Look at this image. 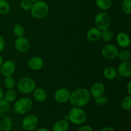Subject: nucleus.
Masks as SVG:
<instances>
[{
  "instance_id": "nucleus-1",
  "label": "nucleus",
  "mask_w": 131,
  "mask_h": 131,
  "mask_svg": "<svg viewBox=\"0 0 131 131\" xmlns=\"http://www.w3.org/2000/svg\"><path fill=\"white\" fill-rule=\"evenodd\" d=\"M90 91L86 88H79L70 93V102L74 107H83L90 101Z\"/></svg>"
},
{
  "instance_id": "nucleus-2",
  "label": "nucleus",
  "mask_w": 131,
  "mask_h": 131,
  "mask_svg": "<svg viewBox=\"0 0 131 131\" xmlns=\"http://www.w3.org/2000/svg\"><path fill=\"white\" fill-rule=\"evenodd\" d=\"M30 10L31 14L33 17L37 19H40L45 17L47 15L49 8L46 1L38 0L33 3Z\"/></svg>"
},
{
  "instance_id": "nucleus-3",
  "label": "nucleus",
  "mask_w": 131,
  "mask_h": 131,
  "mask_svg": "<svg viewBox=\"0 0 131 131\" xmlns=\"http://www.w3.org/2000/svg\"><path fill=\"white\" fill-rule=\"evenodd\" d=\"M69 120L75 125H81L86 122L87 115L81 107H73L68 114Z\"/></svg>"
},
{
  "instance_id": "nucleus-4",
  "label": "nucleus",
  "mask_w": 131,
  "mask_h": 131,
  "mask_svg": "<svg viewBox=\"0 0 131 131\" xmlns=\"http://www.w3.org/2000/svg\"><path fill=\"white\" fill-rule=\"evenodd\" d=\"M33 102L27 97H24L17 100L14 106V111L19 115H24L29 112L32 108Z\"/></svg>"
},
{
  "instance_id": "nucleus-5",
  "label": "nucleus",
  "mask_w": 131,
  "mask_h": 131,
  "mask_svg": "<svg viewBox=\"0 0 131 131\" xmlns=\"http://www.w3.org/2000/svg\"><path fill=\"white\" fill-rule=\"evenodd\" d=\"M36 88V84L34 81L28 77H24L19 81L17 83V89L24 94L32 93Z\"/></svg>"
},
{
  "instance_id": "nucleus-6",
  "label": "nucleus",
  "mask_w": 131,
  "mask_h": 131,
  "mask_svg": "<svg viewBox=\"0 0 131 131\" xmlns=\"http://www.w3.org/2000/svg\"><path fill=\"white\" fill-rule=\"evenodd\" d=\"M111 19L110 15L106 12H99L95 17V24L96 28L101 31L109 28L111 25Z\"/></svg>"
},
{
  "instance_id": "nucleus-7",
  "label": "nucleus",
  "mask_w": 131,
  "mask_h": 131,
  "mask_svg": "<svg viewBox=\"0 0 131 131\" xmlns=\"http://www.w3.org/2000/svg\"><path fill=\"white\" fill-rule=\"evenodd\" d=\"M38 125V119L35 115H29L26 116L22 122L23 127L28 131L35 130Z\"/></svg>"
},
{
  "instance_id": "nucleus-8",
  "label": "nucleus",
  "mask_w": 131,
  "mask_h": 131,
  "mask_svg": "<svg viewBox=\"0 0 131 131\" xmlns=\"http://www.w3.org/2000/svg\"><path fill=\"white\" fill-rule=\"evenodd\" d=\"M118 49L115 45L109 43L103 47L102 49V54L104 58L107 60H114L117 57Z\"/></svg>"
},
{
  "instance_id": "nucleus-9",
  "label": "nucleus",
  "mask_w": 131,
  "mask_h": 131,
  "mask_svg": "<svg viewBox=\"0 0 131 131\" xmlns=\"http://www.w3.org/2000/svg\"><path fill=\"white\" fill-rule=\"evenodd\" d=\"M15 47L18 51L26 52L30 48V42L29 40L24 37H17L15 41Z\"/></svg>"
},
{
  "instance_id": "nucleus-10",
  "label": "nucleus",
  "mask_w": 131,
  "mask_h": 131,
  "mask_svg": "<svg viewBox=\"0 0 131 131\" xmlns=\"http://www.w3.org/2000/svg\"><path fill=\"white\" fill-rule=\"evenodd\" d=\"M117 73L122 78H130L131 76V62L130 61H122L118 65Z\"/></svg>"
},
{
  "instance_id": "nucleus-11",
  "label": "nucleus",
  "mask_w": 131,
  "mask_h": 131,
  "mask_svg": "<svg viewBox=\"0 0 131 131\" xmlns=\"http://www.w3.org/2000/svg\"><path fill=\"white\" fill-rule=\"evenodd\" d=\"M70 91L65 88H59L54 93V99L59 103H65L70 99Z\"/></svg>"
},
{
  "instance_id": "nucleus-12",
  "label": "nucleus",
  "mask_w": 131,
  "mask_h": 131,
  "mask_svg": "<svg viewBox=\"0 0 131 131\" xmlns=\"http://www.w3.org/2000/svg\"><path fill=\"white\" fill-rule=\"evenodd\" d=\"M1 73L5 77L11 76L15 70V63L12 60H6L1 66Z\"/></svg>"
},
{
  "instance_id": "nucleus-13",
  "label": "nucleus",
  "mask_w": 131,
  "mask_h": 131,
  "mask_svg": "<svg viewBox=\"0 0 131 131\" xmlns=\"http://www.w3.org/2000/svg\"><path fill=\"white\" fill-rule=\"evenodd\" d=\"M105 92V86L102 83L100 82H97L94 83L90 89V95L94 99L97 98L100 96L103 95Z\"/></svg>"
},
{
  "instance_id": "nucleus-14",
  "label": "nucleus",
  "mask_w": 131,
  "mask_h": 131,
  "mask_svg": "<svg viewBox=\"0 0 131 131\" xmlns=\"http://www.w3.org/2000/svg\"><path fill=\"white\" fill-rule=\"evenodd\" d=\"M12 122L10 117L4 113H0V131H10Z\"/></svg>"
},
{
  "instance_id": "nucleus-15",
  "label": "nucleus",
  "mask_w": 131,
  "mask_h": 131,
  "mask_svg": "<svg viewBox=\"0 0 131 131\" xmlns=\"http://www.w3.org/2000/svg\"><path fill=\"white\" fill-rule=\"evenodd\" d=\"M28 67L33 70H38L42 69L43 65V61L41 58L33 56L31 58L28 62Z\"/></svg>"
},
{
  "instance_id": "nucleus-16",
  "label": "nucleus",
  "mask_w": 131,
  "mask_h": 131,
  "mask_svg": "<svg viewBox=\"0 0 131 131\" xmlns=\"http://www.w3.org/2000/svg\"><path fill=\"white\" fill-rule=\"evenodd\" d=\"M116 42L118 44L123 48L129 47L131 43L129 35L124 32H120L117 35Z\"/></svg>"
},
{
  "instance_id": "nucleus-17",
  "label": "nucleus",
  "mask_w": 131,
  "mask_h": 131,
  "mask_svg": "<svg viewBox=\"0 0 131 131\" xmlns=\"http://www.w3.org/2000/svg\"><path fill=\"white\" fill-rule=\"evenodd\" d=\"M86 36L88 40L90 42H97L101 38V31L96 27H93L88 31Z\"/></svg>"
},
{
  "instance_id": "nucleus-18",
  "label": "nucleus",
  "mask_w": 131,
  "mask_h": 131,
  "mask_svg": "<svg viewBox=\"0 0 131 131\" xmlns=\"http://www.w3.org/2000/svg\"><path fill=\"white\" fill-rule=\"evenodd\" d=\"M69 129V124L65 119L58 120L52 127V131H68Z\"/></svg>"
},
{
  "instance_id": "nucleus-19",
  "label": "nucleus",
  "mask_w": 131,
  "mask_h": 131,
  "mask_svg": "<svg viewBox=\"0 0 131 131\" xmlns=\"http://www.w3.org/2000/svg\"><path fill=\"white\" fill-rule=\"evenodd\" d=\"M103 75L108 80H113L118 76L117 70L113 67H108L104 70Z\"/></svg>"
},
{
  "instance_id": "nucleus-20",
  "label": "nucleus",
  "mask_w": 131,
  "mask_h": 131,
  "mask_svg": "<svg viewBox=\"0 0 131 131\" xmlns=\"http://www.w3.org/2000/svg\"><path fill=\"white\" fill-rule=\"evenodd\" d=\"M33 97L35 99L39 102H43L47 99V93L42 88H37L33 91Z\"/></svg>"
},
{
  "instance_id": "nucleus-21",
  "label": "nucleus",
  "mask_w": 131,
  "mask_h": 131,
  "mask_svg": "<svg viewBox=\"0 0 131 131\" xmlns=\"http://www.w3.org/2000/svg\"><path fill=\"white\" fill-rule=\"evenodd\" d=\"M97 7L102 10H107L112 6V0H95Z\"/></svg>"
},
{
  "instance_id": "nucleus-22",
  "label": "nucleus",
  "mask_w": 131,
  "mask_h": 131,
  "mask_svg": "<svg viewBox=\"0 0 131 131\" xmlns=\"http://www.w3.org/2000/svg\"><path fill=\"white\" fill-rule=\"evenodd\" d=\"M10 10V6L6 0H0V14L7 15Z\"/></svg>"
},
{
  "instance_id": "nucleus-23",
  "label": "nucleus",
  "mask_w": 131,
  "mask_h": 131,
  "mask_svg": "<svg viewBox=\"0 0 131 131\" xmlns=\"http://www.w3.org/2000/svg\"><path fill=\"white\" fill-rule=\"evenodd\" d=\"M4 99L8 102H12L17 99V93L13 89L8 90L4 94Z\"/></svg>"
},
{
  "instance_id": "nucleus-24",
  "label": "nucleus",
  "mask_w": 131,
  "mask_h": 131,
  "mask_svg": "<svg viewBox=\"0 0 131 131\" xmlns=\"http://www.w3.org/2000/svg\"><path fill=\"white\" fill-rule=\"evenodd\" d=\"M113 37V33L109 28L104 29L101 32V38L106 42H109V41L111 40Z\"/></svg>"
},
{
  "instance_id": "nucleus-25",
  "label": "nucleus",
  "mask_w": 131,
  "mask_h": 131,
  "mask_svg": "<svg viewBox=\"0 0 131 131\" xmlns=\"http://www.w3.org/2000/svg\"><path fill=\"white\" fill-rule=\"evenodd\" d=\"M117 57L118 58L119 60H121L122 61H129L130 58V53L127 50L123 49L119 51L118 52Z\"/></svg>"
},
{
  "instance_id": "nucleus-26",
  "label": "nucleus",
  "mask_w": 131,
  "mask_h": 131,
  "mask_svg": "<svg viewBox=\"0 0 131 131\" xmlns=\"http://www.w3.org/2000/svg\"><path fill=\"white\" fill-rule=\"evenodd\" d=\"M10 109V102L6 101L5 99H0V113H7Z\"/></svg>"
},
{
  "instance_id": "nucleus-27",
  "label": "nucleus",
  "mask_w": 131,
  "mask_h": 131,
  "mask_svg": "<svg viewBox=\"0 0 131 131\" xmlns=\"http://www.w3.org/2000/svg\"><path fill=\"white\" fill-rule=\"evenodd\" d=\"M121 106L125 111H130L131 110V97L130 95L124 97L121 102Z\"/></svg>"
},
{
  "instance_id": "nucleus-28",
  "label": "nucleus",
  "mask_w": 131,
  "mask_h": 131,
  "mask_svg": "<svg viewBox=\"0 0 131 131\" xmlns=\"http://www.w3.org/2000/svg\"><path fill=\"white\" fill-rule=\"evenodd\" d=\"M4 84L8 90L13 89L15 87V81L12 75L5 77V79L4 80Z\"/></svg>"
},
{
  "instance_id": "nucleus-29",
  "label": "nucleus",
  "mask_w": 131,
  "mask_h": 131,
  "mask_svg": "<svg viewBox=\"0 0 131 131\" xmlns=\"http://www.w3.org/2000/svg\"><path fill=\"white\" fill-rule=\"evenodd\" d=\"M122 9L125 14H130L131 13V0H123Z\"/></svg>"
},
{
  "instance_id": "nucleus-30",
  "label": "nucleus",
  "mask_w": 131,
  "mask_h": 131,
  "mask_svg": "<svg viewBox=\"0 0 131 131\" xmlns=\"http://www.w3.org/2000/svg\"><path fill=\"white\" fill-rule=\"evenodd\" d=\"M13 32L17 37H23L24 33V28L21 24H15L13 28Z\"/></svg>"
},
{
  "instance_id": "nucleus-31",
  "label": "nucleus",
  "mask_w": 131,
  "mask_h": 131,
  "mask_svg": "<svg viewBox=\"0 0 131 131\" xmlns=\"http://www.w3.org/2000/svg\"><path fill=\"white\" fill-rule=\"evenodd\" d=\"M20 7L23 10L25 11H29L31 10L33 5V2L30 1V0H22L20 2Z\"/></svg>"
},
{
  "instance_id": "nucleus-32",
  "label": "nucleus",
  "mask_w": 131,
  "mask_h": 131,
  "mask_svg": "<svg viewBox=\"0 0 131 131\" xmlns=\"http://www.w3.org/2000/svg\"><path fill=\"white\" fill-rule=\"evenodd\" d=\"M107 102H108V100H107V97H106L105 96H100L95 99V103L100 106H105L107 104Z\"/></svg>"
},
{
  "instance_id": "nucleus-33",
  "label": "nucleus",
  "mask_w": 131,
  "mask_h": 131,
  "mask_svg": "<svg viewBox=\"0 0 131 131\" xmlns=\"http://www.w3.org/2000/svg\"><path fill=\"white\" fill-rule=\"evenodd\" d=\"M78 131H93V129L89 125H83L78 129Z\"/></svg>"
},
{
  "instance_id": "nucleus-34",
  "label": "nucleus",
  "mask_w": 131,
  "mask_h": 131,
  "mask_svg": "<svg viewBox=\"0 0 131 131\" xmlns=\"http://www.w3.org/2000/svg\"><path fill=\"white\" fill-rule=\"evenodd\" d=\"M5 47V40L3 39L1 36H0V52H2L4 50Z\"/></svg>"
},
{
  "instance_id": "nucleus-35",
  "label": "nucleus",
  "mask_w": 131,
  "mask_h": 131,
  "mask_svg": "<svg viewBox=\"0 0 131 131\" xmlns=\"http://www.w3.org/2000/svg\"><path fill=\"white\" fill-rule=\"evenodd\" d=\"M99 131H115V130L114 129V128L112 127L106 126L102 128Z\"/></svg>"
},
{
  "instance_id": "nucleus-36",
  "label": "nucleus",
  "mask_w": 131,
  "mask_h": 131,
  "mask_svg": "<svg viewBox=\"0 0 131 131\" xmlns=\"http://www.w3.org/2000/svg\"><path fill=\"white\" fill-rule=\"evenodd\" d=\"M127 92L129 93V95H131V82L129 81V83H128L127 86Z\"/></svg>"
},
{
  "instance_id": "nucleus-37",
  "label": "nucleus",
  "mask_w": 131,
  "mask_h": 131,
  "mask_svg": "<svg viewBox=\"0 0 131 131\" xmlns=\"http://www.w3.org/2000/svg\"><path fill=\"white\" fill-rule=\"evenodd\" d=\"M3 96H4V93H3V91L2 88L0 87V99L3 98Z\"/></svg>"
},
{
  "instance_id": "nucleus-38",
  "label": "nucleus",
  "mask_w": 131,
  "mask_h": 131,
  "mask_svg": "<svg viewBox=\"0 0 131 131\" xmlns=\"http://www.w3.org/2000/svg\"><path fill=\"white\" fill-rule=\"evenodd\" d=\"M37 131H49V129H47V128H45V127H41L40 129H38V130Z\"/></svg>"
},
{
  "instance_id": "nucleus-39",
  "label": "nucleus",
  "mask_w": 131,
  "mask_h": 131,
  "mask_svg": "<svg viewBox=\"0 0 131 131\" xmlns=\"http://www.w3.org/2000/svg\"><path fill=\"white\" fill-rule=\"evenodd\" d=\"M3 63V56L0 54V67L2 65Z\"/></svg>"
},
{
  "instance_id": "nucleus-40",
  "label": "nucleus",
  "mask_w": 131,
  "mask_h": 131,
  "mask_svg": "<svg viewBox=\"0 0 131 131\" xmlns=\"http://www.w3.org/2000/svg\"><path fill=\"white\" fill-rule=\"evenodd\" d=\"M31 1V2H35V1H38V0H30Z\"/></svg>"
},
{
  "instance_id": "nucleus-41",
  "label": "nucleus",
  "mask_w": 131,
  "mask_h": 131,
  "mask_svg": "<svg viewBox=\"0 0 131 131\" xmlns=\"http://www.w3.org/2000/svg\"><path fill=\"white\" fill-rule=\"evenodd\" d=\"M30 131H37V130H30Z\"/></svg>"
},
{
  "instance_id": "nucleus-42",
  "label": "nucleus",
  "mask_w": 131,
  "mask_h": 131,
  "mask_svg": "<svg viewBox=\"0 0 131 131\" xmlns=\"http://www.w3.org/2000/svg\"><path fill=\"white\" fill-rule=\"evenodd\" d=\"M118 1H123V0H118Z\"/></svg>"
}]
</instances>
